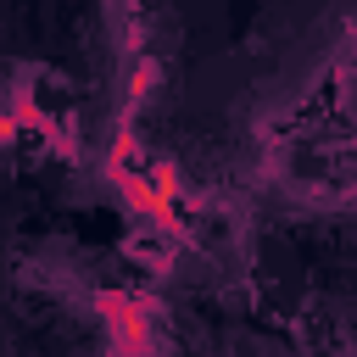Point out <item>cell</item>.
<instances>
[{
    "instance_id": "6da1fadb",
    "label": "cell",
    "mask_w": 357,
    "mask_h": 357,
    "mask_svg": "<svg viewBox=\"0 0 357 357\" xmlns=\"http://www.w3.org/2000/svg\"><path fill=\"white\" fill-rule=\"evenodd\" d=\"M335 84H357V0H324L296 28V39L279 50L268 78L257 84L245 117L301 123V112Z\"/></svg>"
}]
</instances>
